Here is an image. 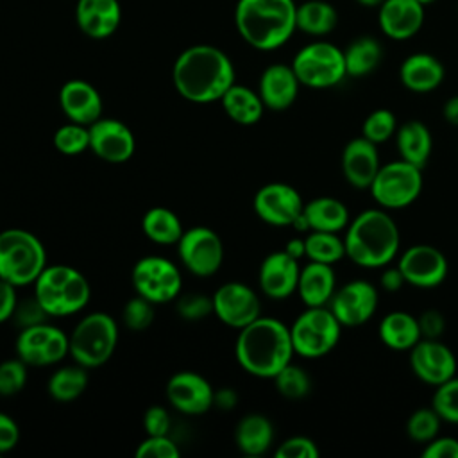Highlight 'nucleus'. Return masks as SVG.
<instances>
[{"mask_svg": "<svg viewBox=\"0 0 458 458\" xmlns=\"http://www.w3.org/2000/svg\"><path fill=\"white\" fill-rule=\"evenodd\" d=\"M236 73L229 55L213 45L184 48L172 66L175 91L193 104H211L234 84Z\"/></svg>", "mask_w": 458, "mask_h": 458, "instance_id": "f257e3e1", "label": "nucleus"}, {"mask_svg": "<svg viewBox=\"0 0 458 458\" xmlns=\"http://www.w3.org/2000/svg\"><path fill=\"white\" fill-rule=\"evenodd\" d=\"M234 354L247 374L272 379L295 354L290 327L277 318L258 317L238 329Z\"/></svg>", "mask_w": 458, "mask_h": 458, "instance_id": "f03ea898", "label": "nucleus"}, {"mask_svg": "<svg viewBox=\"0 0 458 458\" xmlns=\"http://www.w3.org/2000/svg\"><path fill=\"white\" fill-rule=\"evenodd\" d=\"M345 258L363 268H383L399 254L401 231L388 209L369 208L349 220L344 234Z\"/></svg>", "mask_w": 458, "mask_h": 458, "instance_id": "7ed1b4c3", "label": "nucleus"}, {"mask_svg": "<svg viewBox=\"0 0 458 458\" xmlns=\"http://www.w3.org/2000/svg\"><path fill=\"white\" fill-rule=\"evenodd\" d=\"M293 0H238L234 27L252 48L270 52L283 47L297 30Z\"/></svg>", "mask_w": 458, "mask_h": 458, "instance_id": "20e7f679", "label": "nucleus"}, {"mask_svg": "<svg viewBox=\"0 0 458 458\" xmlns=\"http://www.w3.org/2000/svg\"><path fill=\"white\" fill-rule=\"evenodd\" d=\"M89 283L82 272L68 265H50L34 281V297L48 317H68L89 301Z\"/></svg>", "mask_w": 458, "mask_h": 458, "instance_id": "39448f33", "label": "nucleus"}, {"mask_svg": "<svg viewBox=\"0 0 458 458\" xmlns=\"http://www.w3.org/2000/svg\"><path fill=\"white\" fill-rule=\"evenodd\" d=\"M45 267L47 252L36 234L18 227L0 233V279L16 288L34 284Z\"/></svg>", "mask_w": 458, "mask_h": 458, "instance_id": "423d86ee", "label": "nucleus"}, {"mask_svg": "<svg viewBox=\"0 0 458 458\" xmlns=\"http://www.w3.org/2000/svg\"><path fill=\"white\" fill-rule=\"evenodd\" d=\"M68 338L70 356L75 363L86 369H97L104 365L116 349L118 324L111 315L93 311L77 322Z\"/></svg>", "mask_w": 458, "mask_h": 458, "instance_id": "0eeeda50", "label": "nucleus"}, {"mask_svg": "<svg viewBox=\"0 0 458 458\" xmlns=\"http://www.w3.org/2000/svg\"><path fill=\"white\" fill-rule=\"evenodd\" d=\"M292 68L301 86L311 89L333 88L347 77L344 50L324 39L299 48L292 59Z\"/></svg>", "mask_w": 458, "mask_h": 458, "instance_id": "6e6552de", "label": "nucleus"}, {"mask_svg": "<svg viewBox=\"0 0 458 458\" xmlns=\"http://www.w3.org/2000/svg\"><path fill=\"white\" fill-rule=\"evenodd\" d=\"M342 324L329 306H306L290 326V336L295 354L302 358H322L331 352L340 336Z\"/></svg>", "mask_w": 458, "mask_h": 458, "instance_id": "1a4fd4ad", "label": "nucleus"}, {"mask_svg": "<svg viewBox=\"0 0 458 458\" xmlns=\"http://www.w3.org/2000/svg\"><path fill=\"white\" fill-rule=\"evenodd\" d=\"M422 184V168L399 157L379 166L369 190L379 208L403 209L419 199Z\"/></svg>", "mask_w": 458, "mask_h": 458, "instance_id": "9d476101", "label": "nucleus"}, {"mask_svg": "<svg viewBox=\"0 0 458 458\" xmlns=\"http://www.w3.org/2000/svg\"><path fill=\"white\" fill-rule=\"evenodd\" d=\"M138 295L152 304L175 301L182 288V276L175 263L163 256H145L136 261L131 274Z\"/></svg>", "mask_w": 458, "mask_h": 458, "instance_id": "9b49d317", "label": "nucleus"}, {"mask_svg": "<svg viewBox=\"0 0 458 458\" xmlns=\"http://www.w3.org/2000/svg\"><path fill=\"white\" fill-rule=\"evenodd\" d=\"M177 254L188 272L197 277H209L222 267L224 243L213 229L195 225L184 229L177 242Z\"/></svg>", "mask_w": 458, "mask_h": 458, "instance_id": "f8f14e48", "label": "nucleus"}, {"mask_svg": "<svg viewBox=\"0 0 458 458\" xmlns=\"http://www.w3.org/2000/svg\"><path fill=\"white\" fill-rule=\"evenodd\" d=\"M397 267L406 281L415 288L429 290L442 284L449 272L445 254L429 243H415L403 250Z\"/></svg>", "mask_w": 458, "mask_h": 458, "instance_id": "ddd939ff", "label": "nucleus"}, {"mask_svg": "<svg viewBox=\"0 0 458 458\" xmlns=\"http://www.w3.org/2000/svg\"><path fill=\"white\" fill-rule=\"evenodd\" d=\"M377 302L379 293L370 281L352 279L336 288L327 306L344 327H358L372 318Z\"/></svg>", "mask_w": 458, "mask_h": 458, "instance_id": "4468645a", "label": "nucleus"}, {"mask_svg": "<svg viewBox=\"0 0 458 458\" xmlns=\"http://www.w3.org/2000/svg\"><path fill=\"white\" fill-rule=\"evenodd\" d=\"M213 315L229 327L242 329L261 317V301L245 283H224L213 295Z\"/></svg>", "mask_w": 458, "mask_h": 458, "instance_id": "2eb2a0df", "label": "nucleus"}, {"mask_svg": "<svg viewBox=\"0 0 458 458\" xmlns=\"http://www.w3.org/2000/svg\"><path fill=\"white\" fill-rule=\"evenodd\" d=\"M408 352L411 372L429 386H437L456 374V356L440 338H420Z\"/></svg>", "mask_w": 458, "mask_h": 458, "instance_id": "dca6fc26", "label": "nucleus"}, {"mask_svg": "<svg viewBox=\"0 0 458 458\" xmlns=\"http://www.w3.org/2000/svg\"><path fill=\"white\" fill-rule=\"evenodd\" d=\"M258 218L268 225H293L304 208L301 193L286 182H268L261 186L252 200Z\"/></svg>", "mask_w": 458, "mask_h": 458, "instance_id": "f3484780", "label": "nucleus"}, {"mask_svg": "<svg viewBox=\"0 0 458 458\" xmlns=\"http://www.w3.org/2000/svg\"><path fill=\"white\" fill-rule=\"evenodd\" d=\"M89 129V148L97 157L107 163H125L136 150L132 131L116 118H98Z\"/></svg>", "mask_w": 458, "mask_h": 458, "instance_id": "a211bd4d", "label": "nucleus"}, {"mask_svg": "<svg viewBox=\"0 0 458 458\" xmlns=\"http://www.w3.org/2000/svg\"><path fill=\"white\" fill-rule=\"evenodd\" d=\"M211 383L193 370L175 372L166 383V399L181 413L202 415L213 406Z\"/></svg>", "mask_w": 458, "mask_h": 458, "instance_id": "6ab92c4d", "label": "nucleus"}, {"mask_svg": "<svg viewBox=\"0 0 458 458\" xmlns=\"http://www.w3.org/2000/svg\"><path fill=\"white\" fill-rule=\"evenodd\" d=\"M299 274V259L290 256L284 249L270 252L259 265V290L270 299H286L297 292Z\"/></svg>", "mask_w": 458, "mask_h": 458, "instance_id": "aec40b11", "label": "nucleus"}, {"mask_svg": "<svg viewBox=\"0 0 458 458\" xmlns=\"http://www.w3.org/2000/svg\"><path fill=\"white\" fill-rule=\"evenodd\" d=\"M424 7L417 0H383L377 7L379 30L394 41L413 38L422 29L426 18Z\"/></svg>", "mask_w": 458, "mask_h": 458, "instance_id": "412c9836", "label": "nucleus"}, {"mask_svg": "<svg viewBox=\"0 0 458 458\" xmlns=\"http://www.w3.org/2000/svg\"><path fill=\"white\" fill-rule=\"evenodd\" d=\"M340 165L345 181L352 188L367 190L381 166L377 145L363 136L349 140L342 150Z\"/></svg>", "mask_w": 458, "mask_h": 458, "instance_id": "4be33fe9", "label": "nucleus"}, {"mask_svg": "<svg viewBox=\"0 0 458 458\" xmlns=\"http://www.w3.org/2000/svg\"><path fill=\"white\" fill-rule=\"evenodd\" d=\"M59 106L70 122L91 125L102 116V97L98 89L82 79L66 81L59 89Z\"/></svg>", "mask_w": 458, "mask_h": 458, "instance_id": "5701e85b", "label": "nucleus"}, {"mask_svg": "<svg viewBox=\"0 0 458 458\" xmlns=\"http://www.w3.org/2000/svg\"><path fill=\"white\" fill-rule=\"evenodd\" d=\"M301 82L292 68V64L274 63L261 72L258 82V93L267 109L272 111H284L288 109L297 95H299Z\"/></svg>", "mask_w": 458, "mask_h": 458, "instance_id": "b1692460", "label": "nucleus"}, {"mask_svg": "<svg viewBox=\"0 0 458 458\" xmlns=\"http://www.w3.org/2000/svg\"><path fill=\"white\" fill-rule=\"evenodd\" d=\"M75 21L88 38L106 39L120 27L122 5L118 0H77Z\"/></svg>", "mask_w": 458, "mask_h": 458, "instance_id": "393cba45", "label": "nucleus"}, {"mask_svg": "<svg viewBox=\"0 0 458 458\" xmlns=\"http://www.w3.org/2000/svg\"><path fill=\"white\" fill-rule=\"evenodd\" d=\"M399 79L408 91L429 93L444 82L445 66L433 54L415 52L401 63Z\"/></svg>", "mask_w": 458, "mask_h": 458, "instance_id": "a878e982", "label": "nucleus"}, {"mask_svg": "<svg viewBox=\"0 0 458 458\" xmlns=\"http://www.w3.org/2000/svg\"><path fill=\"white\" fill-rule=\"evenodd\" d=\"M336 292V276L333 265L308 261L299 274L297 293L304 306H327Z\"/></svg>", "mask_w": 458, "mask_h": 458, "instance_id": "bb28decb", "label": "nucleus"}, {"mask_svg": "<svg viewBox=\"0 0 458 458\" xmlns=\"http://www.w3.org/2000/svg\"><path fill=\"white\" fill-rule=\"evenodd\" d=\"M395 145L401 159L424 168L433 152V134L420 120H408L397 125Z\"/></svg>", "mask_w": 458, "mask_h": 458, "instance_id": "cd10ccee", "label": "nucleus"}, {"mask_svg": "<svg viewBox=\"0 0 458 458\" xmlns=\"http://www.w3.org/2000/svg\"><path fill=\"white\" fill-rule=\"evenodd\" d=\"M302 216L310 231L340 233L345 231L351 216L347 206L335 197H315L302 208Z\"/></svg>", "mask_w": 458, "mask_h": 458, "instance_id": "c85d7f7f", "label": "nucleus"}, {"mask_svg": "<svg viewBox=\"0 0 458 458\" xmlns=\"http://www.w3.org/2000/svg\"><path fill=\"white\" fill-rule=\"evenodd\" d=\"M377 335L381 344L392 351H410L422 338L417 317L401 310L381 318Z\"/></svg>", "mask_w": 458, "mask_h": 458, "instance_id": "c756f323", "label": "nucleus"}, {"mask_svg": "<svg viewBox=\"0 0 458 458\" xmlns=\"http://www.w3.org/2000/svg\"><path fill=\"white\" fill-rule=\"evenodd\" d=\"M236 447L247 456L265 454L274 442V426L263 413H247L234 429Z\"/></svg>", "mask_w": 458, "mask_h": 458, "instance_id": "7c9ffc66", "label": "nucleus"}, {"mask_svg": "<svg viewBox=\"0 0 458 458\" xmlns=\"http://www.w3.org/2000/svg\"><path fill=\"white\" fill-rule=\"evenodd\" d=\"M222 107L225 111V114L242 125H252L256 122L261 120L263 111H265V104L259 97L258 91L242 86V84H233L224 97L220 98Z\"/></svg>", "mask_w": 458, "mask_h": 458, "instance_id": "2f4dec72", "label": "nucleus"}, {"mask_svg": "<svg viewBox=\"0 0 458 458\" xmlns=\"http://www.w3.org/2000/svg\"><path fill=\"white\" fill-rule=\"evenodd\" d=\"M295 23L297 30L313 38H322L335 30L338 23V13L335 5L326 0H306L297 4Z\"/></svg>", "mask_w": 458, "mask_h": 458, "instance_id": "473e14b6", "label": "nucleus"}, {"mask_svg": "<svg viewBox=\"0 0 458 458\" xmlns=\"http://www.w3.org/2000/svg\"><path fill=\"white\" fill-rule=\"evenodd\" d=\"M344 59L349 77H365L379 66L383 47L372 36H360L345 47Z\"/></svg>", "mask_w": 458, "mask_h": 458, "instance_id": "72a5a7b5", "label": "nucleus"}, {"mask_svg": "<svg viewBox=\"0 0 458 458\" xmlns=\"http://www.w3.org/2000/svg\"><path fill=\"white\" fill-rule=\"evenodd\" d=\"M143 234L159 245H177L184 229L179 216L168 208H150L141 218Z\"/></svg>", "mask_w": 458, "mask_h": 458, "instance_id": "f704fd0d", "label": "nucleus"}, {"mask_svg": "<svg viewBox=\"0 0 458 458\" xmlns=\"http://www.w3.org/2000/svg\"><path fill=\"white\" fill-rule=\"evenodd\" d=\"M88 386V372L82 365H66L57 369L47 383V390L50 397L57 403H72Z\"/></svg>", "mask_w": 458, "mask_h": 458, "instance_id": "c9c22d12", "label": "nucleus"}, {"mask_svg": "<svg viewBox=\"0 0 458 458\" xmlns=\"http://www.w3.org/2000/svg\"><path fill=\"white\" fill-rule=\"evenodd\" d=\"M304 256L310 261L335 265L345 258L344 238H340L338 233L310 231V234L304 238Z\"/></svg>", "mask_w": 458, "mask_h": 458, "instance_id": "e433bc0d", "label": "nucleus"}, {"mask_svg": "<svg viewBox=\"0 0 458 458\" xmlns=\"http://www.w3.org/2000/svg\"><path fill=\"white\" fill-rule=\"evenodd\" d=\"M48 324H36V326H29V327H21L18 338H16V356L25 361L27 365H34V367H45L43 363V349H45V342L48 338L50 333Z\"/></svg>", "mask_w": 458, "mask_h": 458, "instance_id": "4c0bfd02", "label": "nucleus"}, {"mask_svg": "<svg viewBox=\"0 0 458 458\" xmlns=\"http://www.w3.org/2000/svg\"><path fill=\"white\" fill-rule=\"evenodd\" d=\"M272 379H274L276 390L283 397L292 401L306 397L311 390V377L308 376V372L292 361L286 367H283Z\"/></svg>", "mask_w": 458, "mask_h": 458, "instance_id": "58836bf2", "label": "nucleus"}, {"mask_svg": "<svg viewBox=\"0 0 458 458\" xmlns=\"http://www.w3.org/2000/svg\"><path fill=\"white\" fill-rule=\"evenodd\" d=\"M440 424L442 419L431 406L417 408L406 420V435L417 444H428L438 435Z\"/></svg>", "mask_w": 458, "mask_h": 458, "instance_id": "ea45409f", "label": "nucleus"}, {"mask_svg": "<svg viewBox=\"0 0 458 458\" xmlns=\"http://www.w3.org/2000/svg\"><path fill=\"white\" fill-rule=\"evenodd\" d=\"M431 408L438 413L442 422L458 424V376L456 374L435 386V392L431 397Z\"/></svg>", "mask_w": 458, "mask_h": 458, "instance_id": "a19ab883", "label": "nucleus"}, {"mask_svg": "<svg viewBox=\"0 0 458 458\" xmlns=\"http://www.w3.org/2000/svg\"><path fill=\"white\" fill-rule=\"evenodd\" d=\"M397 131V118L390 109L379 107L367 114L361 125V136L369 141L379 145L390 140Z\"/></svg>", "mask_w": 458, "mask_h": 458, "instance_id": "79ce46f5", "label": "nucleus"}, {"mask_svg": "<svg viewBox=\"0 0 458 458\" xmlns=\"http://www.w3.org/2000/svg\"><path fill=\"white\" fill-rule=\"evenodd\" d=\"M54 145L61 154L77 156L89 148V129L75 122L61 125L54 134Z\"/></svg>", "mask_w": 458, "mask_h": 458, "instance_id": "37998d69", "label": "nucleus"}, {"mask_svg": "<svg viewBox=\"0 0 458 458\" xmlns=\"http://www.w3.org/2000/svg\"><path fill=\"white\" fill-rule=\"evenodd\" d=\"M154 306L156 304L136 293V297L129 299L123 306V324L132 331H145L154 322Z\"/></svg>", "mask_w": 458, "mask_h": 458, "instance_id": "c03bdc74", "label": "nucleus"}, {"mask_svg": "<svg viewBox=\"0 0 458 458\" xmlns=\"http://www.w3.org/2000/svg\"><path fill=\"white\" fill-rule=\"evenodd\" d=\"M27 383V363L20 358L0 363V395H14Z\"/></svg>", "mask_w": 458, "mask_h": 458, "instance_id": "a18cd8bd", "label": "nucleus"}, {"mask_svg": "<svg viewBox=\"0 0 458 458\" xmlns=\"http://www.w3.org/2000/svg\"><path fill=\"white\" fill-rule=\"evenodd\" d=\"M134 454L136 458H177L181 451L168 435H147Z\"/></svg>", "mask_w": 458, "mask_h": 458, "instance_id": "49530a36", "label": "nucleus"}, {"mask_svg": "<svg viewBox=\"0 0 458 458\" xmlns=\"http://www.w3.org/2000/svg\"><path fill=\"white\" fill-rule=\"evenodd\" d=\"M177 313L184 320H202L213 313V297L202 293L181 295L177 301Z\"/></svg>", "mask_w": 458, "mask_h": 458, "instance_id": "de8ad7c7", "label": "nucleus"}, {"mask_svg": "<svg viewBox=\"0 0 458 458\" xmlns=\"http://www.w3.org/2000/svg\"><path fill=\"white\" fill-rule=\"evenodd\" d=\"M318 454L320 451L315 440L302 435H295L283 440L276 449L277 458H318Z\"/></svg>", "mask_w": 458, "mask_h": 458, "instance_id": "09e8293b", "label": "nucleus"}, {"mask_svg": "<svg viewBox=\"0 0 458 458\" xmlns=\"http://www.w3.org/2000/svg\"><path fill=\"white\" fill-rule=\"evenodd\" d=\"M13 317L16 318L18 324H21V327H29V326L43 324L48 313L45 311V308L39 304L36 297H30L16 306V311Z\"/></svg>", "mask_w": 458, "mask_h": 458, "instance_id": "8fccbe9b", "label": "nucleus"}, {"mask_svg": "<svg viewBox=\"0 0 458 458\" xmlns=\"http://www.w3.org/2000/svg\"><path fill=\"white\" fill-rule=\"evenodd\" d=\"M417 320H419L422 338H440L445 331V317L442 311H438L435 308L424 310L417 317Z\"/></svg>", "mask_w": 458, "mask_h": 458, "instance_id": "3c124183", "label": "nucleus"}, {"mask_svg": "<svg viewBox=\"0 0 458 458\" xmlns=\"http://www.w3.org/2000/svg\"><path fill=\"white\" fill-rule=\"evenodd\" d=\"M170 415L163 406H150L143 415V428L147 435H168L170 431Z\"/></svg>", "mask_w": 458, "mask_h": 458, "instance_id": "603ef678", "label": "nucleus"}, {"mask_svg": "<svg viewBox=\"0 0 458 458\" xmlns=\"http://www.w3.org/2000/svg\"><path fill=\"white\" fill-rule=\"evenodd\" d=\"M424 458H458V438L454 437H435L422 449Z\"/></svg>", "mask_w": 458, "mask_h": 458, "instance_id": "864d4df0", "label": "nucleus"}, {"mask_svg": "<svg viewBox=\"0 0 458 458\" xmlns=\"http://www.w3.org/2000/svg\"><path fill=\"white\" fill-rule=\"evenodd\" d=\"M18 440H20V428L16 420L11 415L0 411V454L14 449Z\"/></svg>", "mask_w": 458, "mask_h": 458, "instance_id": "5fc2aeb1", "label": "nucleus"}, {"mask_svg": "<svg viewBox=\"0 0 458 458\" xmlns=\"http://www.w3.org/2000/svg\"><path fill=\"white\" fill-rule=\"evenodd\" d=\"M18 306L16 286L5 279H0V324L13 318Z\"/></svg>", "mask_w": 458, "mask_h": 458, "instance_id": "6e6d98bb", "label": "nucleus"}, {"mask_svg": "<svg viewBox=\"0 0 458 458\" xmlns=\"http://www.w3.org/2000/svg\"><path fill=\"white\" fill-rule=\"evenodd\" d=\"M385 270L381 272V276H379V284H381V288L383 290H386V292H399L404 284H406V281H404V277H403V274H401V270H399V267H383Z\"/></svg>", "mask_w": 458, "mask_h": 458, "instance_id": "4d7b16f0", "label": "nucleus"}, {"mask_svg": "<svg viewBox=\"0 0 458 458\" xmlns=\"http://www.w3.org/2000/svg\"><path fill=\"white\" fill-rule=\"evenodd\" d=\"M238 403V394L233 388H222L215 392L213 395V406H218L222 410H231Z\"/></svg>", "mask_w": 458, "mask_h": 458, "instance_id": "13d9d810", "label": "nucleus"}, {"mask_svg": "<svg viewBox=\"0 0 458 458\" xmlns=\"http://www.w3.org/2000/svg\"><path fill=\"white\" fill-rule=\"evenodd\" d=\"M442 116L447 123L458 127V95H453L445 100V104L442 107Z\"/></svg>", "mask_w": 458, "mask_h": 458, "instance_id": "bf43d9fd", "label": "nucleus"}, {"mask_svg": "<svg viewBox=\"0 0 458 458\" xmlns=\"http://www.w3.org/2000/svg\"><path fill=\"white\" fill-rule=\"evenodd\" d=\"M284 250H286L290 256H293L295 259H301V258L304 256V240H301V238H292V240L286 243Z\"/></svg>", "mask_w": 458, "mask_h": 458, "instance_id": "052dcab7", "label": "nucleus"}, {"mask_svg": "<svg viewBox=\"0 0 458 458\" xmlns=\"http://www.w3.org/2000/svg\"><path fill=\"white\" fill-rule=\"evenodd\" d=\"M354 2L363 7H379L383 4V0H354Z\"/></svg>", "mask_w": 458, "mask_h": 458, "instance_id": "680f3d73", "label": "nucleus"}, {"mask_svg": "<svg viewBox=\"0 0 458 458\" xmlns=\"http://www.w3.org/2000/svg\"><path fill=\"white\" fill-rule=\"evenodd\" d=\"M417 2H420L422 5H429V4H433L435 0H417Z\"/></svg>", "mask_w": 458, "mask_h": 458, "instance_id": "e2e57ef3", "label": "nucleus"}]
</instances>
